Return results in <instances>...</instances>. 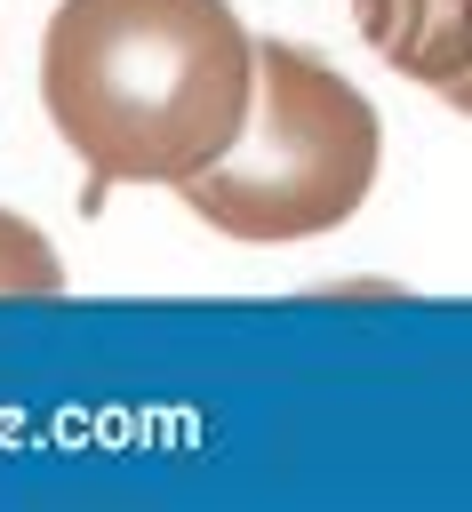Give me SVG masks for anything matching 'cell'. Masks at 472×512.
Here are the masks:
<instances>
[{
	"label": "cell",
	"instance_id": "3",
	"mask_svg": "<svg viewBox=\"0 0 472 512\" xmlns=\"http://www.w3.org/2000/svg\"><path fill=\"white\" fill-rule=\"evenodd\" d=\"M352 24L392 72L424 88H456L472 72V0H352Z\"/></svg>",
	"mask_w": 472,
	"mask_h": 512
},
{
	"label": "cell",
	"instance_id": "2",
	"mask_svg": "<svg viewBox=\"0 0 472 512\" xmlns=\"http://www.w3.org/2000/svg\"><path fill=\"white\" fill-rule=\"evenodd\" d=\"M376 160H384L376 104L312 48L256 40V104H248L240 144L176 192L208 232L272 248V240L336 232L368 200Z\"/></svg>",
	"mask_w": 472,
	"mask_h": 512
},
{
	"label": "cell",
	"instance_id": "1",
	"mask_svg": "<svg viewBox=\"0 0 472 512\" xmlns=\"http://www.w3.org/2000/svg\"><path fill=\"white\" fill-rule=\"evenodd\" d=\"M40 104L88 160L80 208L112 184H192L256 104V40L232 0H56Z\"/></svg>",
	"mask_w": 472,
	"mask_h": 512
},
{
	"label": "cell",
	"instance_id": "4",
	"mask_svg": "<svg viewBox=\"0 0 472 512\" xmlns=\"http://www.w3.org/2000/svg\"><path fill=\"white\" fill-rule=\"evenodd\" d=\"M0 296H64V264L40 224L0 208Z\"/></svg>",
	"mask_w": 472,
	"mask_h": 512
},
{
	"label": "cell",
	"instance_id": "5",
	"mask_svg": "<svg viewBox=\"0 0 472 512\" xmlns=\"http://www.w3.org/2000/svg\"><path fill=\"white\" fill-rule=\"evenodd\" d=\"M440 96H448V104H456V112H464V120H472V72H464V80H456V88H440Z\"/></svg>",
	"mask_w": 472,
	"mask_h": 512
}]
</instances>
